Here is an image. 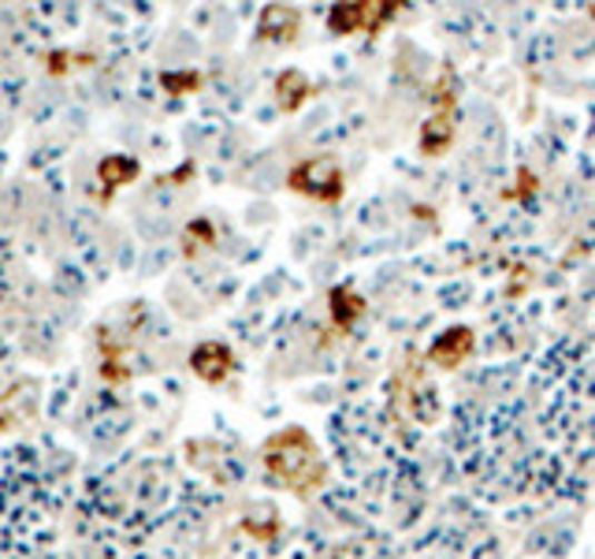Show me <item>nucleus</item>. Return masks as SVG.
Listing matches in <instances>:
<instances>
[{
  "mask_svg": "<svg viewBox=\"0 0 595 559\" xmlns=\"http://www.w3.org/2000/svg\"><path fill=\"white\" fill-rule=\"evenodd\" d=\"M454 143V109H439L432 112L425 127H420V149L428 157H443Z\"/></svg>",
  "mask_w": 595,
  "mask_h": 559,
  "instance_id": "3",
  "label": "nucleus"
},
{
  "mask_svg": "<svg viewBox=\"0 0 595 559\" xmlns=\"http://www.w3.org/2000/svg\"><path fill=\"white\" fill-rule=\"evenodd\" d=\"M365 314V303L357 298L350 287H335L331 292V317H335V325L339 328H350L354 325V317H361Z\"/></svg>",
  "mask_w": 595,
  "mask_h": 559,
  "instance_id": "7",
  "label": "nucleus"
},
{
  "mask_svg": "<svg viewBox=\"0 0 595 559\" xmlns=\"http://www.w3.org/2000/svg\"><path fill=\"white\" fill-rule=\"evenodd\" d=\"M276 98L287 112H295L298 105H306L313 98V82L301 71H284L276 79Z\"/></svg>",
  "mask_w": 595,
  "mask_h": 559,
  "instance_id": "6",
  "label": "nucleus"
},
{
  "mask_svg": "<svg viewBox=\"0 0 595 559\" xmlns=\"http://www.w3.org/2000/svg\"><path fill=\"white\" fill-rule=\"evenodd\" d=\"M473 332L458 325V328H447L443 336L432 343V362H439V365H462L465 359L473 354Z\"/></svg>",
  "mask_w": 595,
  "mask_h": 559,
  "instance_id": "4",
  "label": "nucleus"
},
{
  "mask_svg": "<svg viewBox=\"0 0 595 559\" xmlns=\"http://www.w3.org/2000/svg\"><path fill=\"white\" fill-rule=\"evenodd\" d=\"M290 187L317 202H335L343 195V168L331 157H313L290 171Z\"/></svg>",
  "mask_w": 595,
  "mask_h": 559,
  "instance_id": "2",
  "label": "nucleus"
},
{
  "mask_svg": "<svg viewBox=\"0 0 595 559\" xmlns=\"http://www.w3.org/2000/svg\"><path fill=\"white\" fill-rule=\"evenodd\" d=\"M231 351L220 347V343H201L198 351H194V370L201 373L205 381H224L227 373H231Z\"/></svg>",
  "mask_w": 595,
  "mask_h": 559,
  "instance_id": "5",
  "label": "nucleus"
},
{
  "mask_svg": "<svg viewBox=\"0 0 595 559\" xmlns=\"http://www.w3.org/2000/svg\"><path fill=\"white\" fill-rule=\"evenodd\" d=\"M398 12H403V4H391V0H357V4H339L331 8L328 16V27L331 35H376L387 19H395Z\"/></svg>",
  "mask_w": 595,
  "mask_h": 559,
  "instance_id": "1",
  "label": "nucleus"
}]
</instances>
